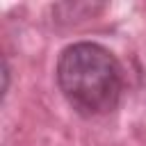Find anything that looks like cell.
Here are the masks:
<instances>
[{
	"instance_id": "6da1fadb",
	"label": "cell",
	"mask_w": 146,
	"mask_h": 146,
	"mask_svg": "<svg viewBox=\"0 0 146 146\" xmlns=\"http://www.w3.org/2000/svg\"><path fill=\"white\" fill-rule=\"evenodd\" d=\"M57 84L66 103L82 116L112 112L123 91V73L116 57L94 41H78L57 59Z\"/></svg>"
}]
</instances>
